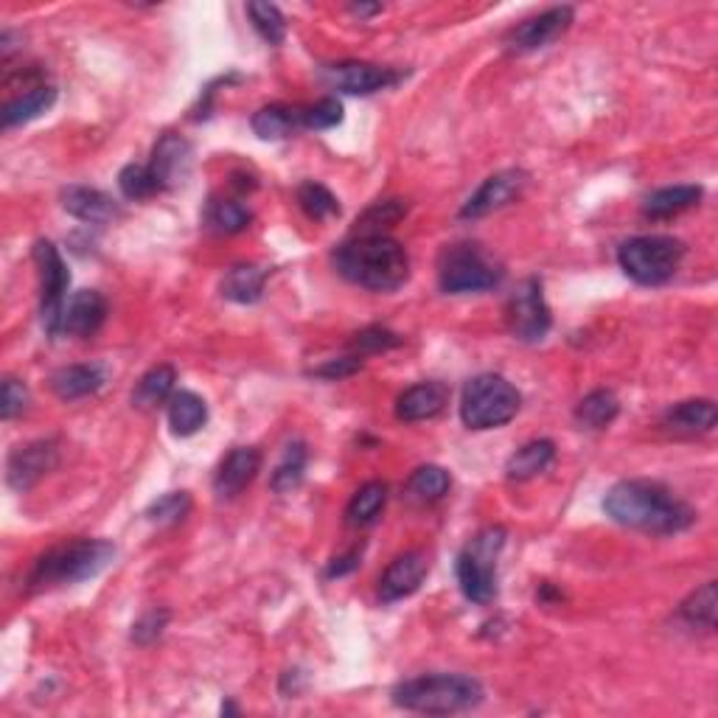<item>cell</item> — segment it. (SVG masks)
<instances>
[{"mask_svg":"<svg viewBox=\"0 0 718 718\" xmlns=\"http://www.w3.org/2000/svg\"><path fill=\"white\" fill-rule=\"evenodd\" d=\"M189 511H191L189 491H169V494L157 496L155 503L146 508V519H149L152 525H160V528H166V525L180 523Z\"/></svg>","mask_w":718,"mask_h":718,"instance_id":"40","label":"cell"},{"mask_svg":"<svg viewBox=\"0 0 718 718\" xmlns=\"http://www.w3.org/2000/svg\"><path fill=\"white\" fill-rule=\"evenodd\" d=\"M248 14L253 20L255 32L267 39L270 46H282L284 37H287V20H284L282 9L273 7V3H248Z\"/></svg>","mask_w":718,"mask_h":718,"instance_id":"38","label":"cell"},{"mask_svg":"<svg viewBox=\"0 0 718 718\" xmlns=\"http://www.w3.org/2000/svg\"><path fill=\"white\" fill-rule=\"evenodd\" d=\"M298 203H301L303 214H307L309 219H318V223H323L328 216L340 214L337 196L321 183H303L301 189H298Z\"/></svg>","mask_w":718,"mask_h":718,"instance_id":"39","label":"cell"},{"mask_svg":"<svg viewBox=\"0 0 718 718\" xmlns=\"http://www.w3.org/2000/svg\"><path fill=\"white\" fill-rule=\"evenodd\" d=\"M149 169L155 171V177L160 180L164 189L180 186L191 171V144L186 137L175 135V132H166V135L157 141L155 152H152Z\"/></svg>","mask_w":718,"mask_h":718,"instance_id":"18","label":"cell"},{"mask_svg":"<svg viewBox=\"0 0 718 718\" xmlns=\"http://www.w3.org/2000/svg\"><path fill=\"white\" fill-rule=\"evenodd\" d=\"M702 186H668V189L654 191L646 196L643 203V214L651 216V219H666V216L682 214V211L699 205L702 200Z\"/></svg>","mask_w":718,"mask_h":718,"instance_id":"28","label":"cell"},{"mask_svg":"<svg viewBox=\"0 0 718 718\" xmlns=\"http://www.w3.org/2000/svg\"><path fill=\"white\" fill-rule=\"evenodd\" d=\"M262 469V455L253 446H236L228 457H225L214 477V491L223 500H234L236 494H242L253 477Z\"/></svg>","mask_w":718,"mask_h":718,"instance_id":"16","label":"cell"},{"mask_svg":"<svg viewBox=\"0 0 718 718\" xmlns=\"http://www.w3.org/2000/svg\"><path fill=\"white\" fill-rule=\"evenodd\" d=\"M446 402H450V387L441 385V382H421V385L407 387L396 398V416L402 421L416 424V421H427V418L444 412Z\"/></svg>","mask_w":718,"mask_h":718,"instance_id":"20","label":"cell"},{"mask_svg":"<svg viewBox=\"0 0 718 718\" xmlns=\"http://www.w3.org/2000/svg\"><path fill=\"white\" fill-rule=\"evenodd\" d=\"M253 132L262 141H282L289 137L295 130L303 127V107H287V105H270L253 116Z\"/></svg>","mask_w":718,"mask_h":718,"instance_id":"25","label":"cell"},{"mask_svg":"<svg viewBox=\"0 0 718 718\" xmlns=\"http://www.w3.org/2000/svg\"><path fill=\"white\" fill-rule=\"evenodd\" d=\"M680 614L687 621V626L707 629L710 632L716 626V582H707L705 587L696 589V593L682 603Z\"/></svg>","mask_w":718,"mask_h":718,"instance_id":"36","label":"cell"},{"mask_svg":"<svg viewBox=\"0 0 718 718\" xmlns=\"http://www.w3.org/2000/svg\"><path fill=\"white\" fill-rule=\"evenodd\" d=\"M359 567V550H351V553L340 555V559H334L332 564H328L326 575L328 578H340V575L351 573V570Z\"/></svg>","mask_w":718,"mask_h":718,"instance_id":"46","label":"cell"},{"mask_svg":"<svg viewBox=\"0 0 718 718\" xmlns=\"http://www.w3.org/2000/svg\"><path fill=\"white\" fill-rule=\"evenodd\" d=\"M118 189H121V194H124L127 200H149V196L166 191L164 186H160V180L155 177V171L144 164L124 166L121 175H118Z\"/></svg>","mask_w":718,"mask_h":718,"instance_id":"35","label":"cell"},{"mask_svg":"<svg viewBox=\"0 0 718 718\" xmlns=\"http://www.w3.org/2000/svg\"><path fill=\"white\" fill-rule=\"evenodd\" d=\"M555 457V444L542 438V441H530L525 444L523 450H516L514 455L508 457V464H505V475L508 480H530V477L542 475L550 464H553Z\"/></svg>","mask_w":718,"mask_h":718,"instance_id":"27","label":"cell"},{"mask_svg":"<svg viewBox=\"0 0 718 718\" xmlns=\"http://www.w3.org/2000/svg\"><path fill=\"white\" fill-rule=\"evenodd\" d=\"M208 421V405L203 396L191 391H180L169 398V427L175 435L189 438L200 432Z\"/></svg>","mask_w":718,"mask_h":718,"instance_id":"24","label":"cell"},{"mask_svg":"<svg viewBox=\"0 0 718 718\" xmlns=\"http://www.w3.org/2000/svg\"><path fill=\"white\" fill-rule=\"evenodd\" d=\"M321 76L328 87H337L351 96H371L402 82L398 71L371 65V62H337V65L323 68Z\"/></svg>","mask_w":718,"mask_h":718,"instance_id":"12","label":"cell"},{"mask_svg":"<svg viewBox=\"0 0 718 718\" xmlns=\"http://www.w3.org/2000/svg\"><path fill=\"white\" fill-rule=\"evenodd\" d=\"M553 326L548 301H545V287L539 278H525L514 289L508 301V328L516 340L542 343Z\"/></svg>","mask_w":718,"mask_h":718,"instance_id":"10","label":"cell"},{"mask_svg":"<svg viewBox=\"0 0 718 718\" xmlns=\"http://www.w3.org/2000/svg\"><path fill=\"white\" fill-rule=\"evenodd\" d=\"M348 346H351V351L357 354H379L402 346V337L385 326H368L362 328V332L354 334V340L348 343Z\"/></svg>","mask_w":718,"mask_h":718,"instance_id":"41","label":"cell"},{"mask_svg":"<svg viewBox=\"0 0 718 718\" xmlns=\"http://www.w3.org/2000/svg\"><path fill=\"white\" fill-rule=\"evenodd\" d=\"M53 101H57V87L46 85V82H34L20 96L9 98L7 107H3V127L12 130V127L28 124L34 118L46 116L53 107Z\"/></svg>","mask_w":718,"mask_h":718,"instance_id":"21","label":"cell"},{"mask_svg":"<svg viewBox=\"0 0 718 718\" xmlns=\"http://www.w3.org/2000/svg\"><path fill=\"white\" fill-rule=\"evenodd\" d=\"M505 270L480 244H446L438 255V284L450 295L486 292L500 287Z\"/></svg>","mask_w":718,"mask_h":718,"instance_id":"7","label":"cell"},{"mask_svg":"<svg viewBox=\"0 0 718 718\" xmlns=\"http://www.w3.org/2000/svg\"><path fill=\"white\" fill-rule=\"evenodd\" d=\"M528 186V175L523 169H505L491 175L489 180H483V186L475 191L460 208L464 219H483V216L494 214V211L505 208L514 200H519Z\"/></svg>","mask_w":718,"mask_h":718,"instance_id":"13","label":"cell"},{"mask_svg":"<svg viewBox=\"0 0 718 718\" xmlns=\"http://www.w3.org/2000/svg\"><path fill=\"white\" fill-rule=\"evenodd\" d=\"M430 562L421 550H407V553L396 555L391 567L385 570L382 582H379V598L385 603H396L402 598H410L421 582L427 578Z\"/></svg>","mask_w":718,"mask_h":718,"instance_id":"15","label":"cell"},{"mask_svg":"<svg viewBox=\"0 0 718 718\" xmlns=\"http://www.w3.org/2000/svg\"><path fill=\"white\" fill-rule=\"evenodd\" d=\"M523 396L505 376L480 373L469 379L460 396V418L469 430H496L519 412Z\"/></svg>","mask_w":718,"mask_h":718,"instance_id":"6","label":"cell"},{"mask_svg":"<svg viewBox=\"0 0 718 718\" xmlns=\"http://www.w3.org/2000/svg\"><path fill=\"white\" fill-rule=\"evenodd\" d=\"M116 559V545L105 539H73L39 555L34 567L26 575L28 593H46L53 587H68V584L96 578L101 570L110 567Z\"/></svg>","mask_w":718,"mask_h":718,"instance_id":"3","label":"cell"},{"mask_svg":"<svg viewBox=\"0 0 718 718\" xmlns=\"http://www.w3.org/2000/svg\"><path fill=\"white\" fill-rule=\"evenodd\" d=\"M334 270L362 289L393 292L410 278V259L391 236H351L334 250Z\"/></svg>","mask_w":718,"mask_h":718,"instance_id":"2","label":"cell"},{"mask_svg":"<svg viewBox=\"0 0 718 718\" xmlns=\"http://www.w3.org/2000/svg\"><path fill=\"white\" fill-rule=\"evenodd\" d=\"M264 282H267V270L255 267V264H236L225 273L223 298L234 303H255L264 292Z\"/></svg>","mask_w":718,"mask_h":718,"instance_id":"26","label":"cell"},{"mask_svg":"<svg viewBox=\"0 0 718 718\" xmlns=\"http://www.w3.org/2000/svg\"><path fill=\"white\" fill-rule=\"evenodd\" d=\"M685 244L673 236H634L618 248V264L632 282L662 287L680 273Z\"/></svg>","mask_w":718,"mask_h":718,"instance_id":"5","label":"cell"},{"mask_svg":"<svg viewBox=\"0 0 718 718\" xmlns=\"http://www.w3.org/2000/svg\"><path fill=\"white\" fill-rule=\"evenodd\" d=\"M307 460H309V452H307V444H303V441H292V444H287L282 464L275 466L273 480H270V486H273L275 494H289V491H295L298 486L303 483V475H307Z\"/></svg>","mask_w":718,"mask_h":718,"instance_id":"32","label":"cell"},{"mask_svg":"<svg viewBox=\"0 0 718 718\" xmlns=\"http://www.w3.org/2000/svg\"><path fill=\"white\" fill-rule=\"evenodd\" d=\"M250 219H253V214L242 203H236V200H211L208 223L219 234H239V230L248 228Z\"/></svg>","mask_w":718,"mask_h":718,"instance_id":"37","label":"cell"},{"mask_svg":"<svg viewBox=\"0 0 718 718\" xmlns=\"http://www.w3.org/2000/svg\"><path fill=\"white\" fill-rule=\"evenodd\" d=\"M618 412H621V402L612 391H593L575 407V421L587 430H603L618 418Z\"/></svg>","mask_w":718,"mask_h":718,"instance_id":"31","label":"cell"},{"mask_svg":"<svg viewBox=\"0 0 718 718\" xmlns=\"http://www.w3.org/2000/svg\"><path fill=\"white\" fill-rule=\"evenodd\" d=\"M175 382L177 373L171 366H155L152 371H146L137 382V387L132 391V405L137 410H155L164 402H169L175 396Z\"/></svg>","mask_w":718,"mask_h":718,"instance_id":"29","label":"cell"},{"mask_svg":"<svg viewBox=\"0 0 718 718\" xmlns=\"http://www.w3.org/2000/svg\"><path fill=\"white\" fill-rule=\"evenodd\" d=\"M718 410L710 398H691L682 405L671 407L666 412V430L677 432V435H705L716 427Z\"/></svg>","mask_w":718,"mask_h":718,"instance_id":"22","label":"cell"},{"mask_svg":"<svg viewBox=\"0 0 718 718\" xmlns=\"http://www.w3.org/2000/svg\"><path fill=\"white\" fill-rule=\"evenodd\" d=\"M107 321L105 295L96 289H79L65 307L62 318V332L71 337H93Z\"/></svg>","mask_w":718,"mask_h":718,"instance_id":"19","label":"cell"},{"mask_svg":"<svg viewBox=\"0 0 718 718\" xmlns=\"http://www.w3.org/2000/svg\"><path fill=\"white\" fill-rule=\"evenodd\" d=\"M354 14H373L379 12V7H351Z\"/></svg>","mask_w":718,"mask_h":718,"instance_id":"47","label":"cell"},{"mask_svg":"<svg viewBox=\"0 0 718 718\" xmlns=\"http://www.w3.org/2000/svg\"><path fill=\"white\" fill-rule=\"evenodd\" d=\"M59 200H62V208L76 216L79 223L110 225L121 216V208L112 196L98 189H87V186H68Z\"/></svg>","mask_w":718,"mask_h":718,"instance_id":"17","label":"cell"},{"mask_svg":"<svg viewBox=\"0 0 718 718\" xmlns=\"http://www.w3.org/2000/svg\"><path fill=\"white\" fill-rule=\"evenodd\" d=\"M340 121H343V105L332 96L303 107V127H307V130H332V127H337Z\"/></svg>","mask_w":718,"mask_h":718,"instance_id":"42","label":"cell"},{"mask_svg":"<svg viewBox=\"0 0 718 718\" xmlns=\"http://www.w3.org/2000/svg\"><path fill=\"white\" fill-rule=\"evenodd\" d=\"M575 20L573 7H553L548 12H542L539 17L525 20L523 26H516L508 34L505 46L514 53H530V51H542V48L553 46L555 39H562L570 32Z\"/></svg>","mask_w":718,"mask_h":718,"instance_id":"11","label":"cell"},{"mask_svg":"<svg viewBox=\"0 0 718 718\" xmlns=\"http://www.w3.org/2000/svg\"><path fill=\"white\" fill-rule=\"evenodd\" d=\"M107 382V371L101 366H68L59 368L51 376V387L62 402L93 396Z\"/></svg>","mask_w":718,"mask_h":718,"instance_id":"23","label":"cell"},{"mask_svg":"<svg viewBox=\"0 0 718 718\" xmlns=\"http://www.w3.org/2000/svg\"><path fill=\"white\" fill-rule=\"evenodd\" d=\"M603 511L618 525L648 530V534H682L693 525L696 514L666 486L648 480H621L603 496Z\"/></svg>","mask_w":718,"mask_h":718,"instance_id":"1","label":"cell"},{"mask_svg":"<svg viewBox=\"0 0 718 718\" xmlns=\"http://www.w3.org/2000/svg\"><path fill=\"white\" fill-rule=\"evenodd\" d=\"M446 491H450V475L441 466H421L407 480V496H410L412 503H438Z\"/></svg>","mask_w":718,"mask_h":718,"instance_id":"33","label":"cell"},{"mask_svg":"<svg viewBox=\"0 0 718 718\" xmlns=\"http://www.w3.org/2000/svg\"><path fill=\"white\" fill-rule=\"evenodd\" d=\"M34 262L39 270V321H43L48 337H57L62 332V318H65L71 273H68L57 244L46 242V239L34 244Z\"/></svg>","mask_w":718,"mask_h":718,"instance_id":"9","label":"cell"},{"mask_svg":"<svg viewBox=\"0 0 718 718\" xmlns=\"http://www.w3.org/2000/svg\"><path fill=\"white\" fill-rule=\"evenodd\" d=\"M483 685L466 673H427L393 687V705L427 716L466 713L483 702Z\"/></svg>","mask_w":718,"mask_h":718,"instance_id":"4","label":"cell"},{"mask_svg":"<svg viewBox=\"0 0 718 718\" xmlns=\"http://www.w3.org/2000/svg\"><path fill=\"white\" fill-rule=\"evenodd\" d=\"M26 405H28L26 385L9 376L7 382H3V405H0V416H3V421H12L14 416H20V412L26 410Z\"/></svg>","mask_w":718,"mask_h":718,"instance_id":"44","label":"cell"},{"mask_svg":"<svg viewBox=\"0 0 718 718\" xmlns=\"http://www.w3.org/2000/svg\"><path fill=\"white\" fill-rule=\"evenodd\" d=\"M405 214L407 205L402 203V200H387V203L373 205V208H368L366 214L357 219L354 236H385V230L393 228Z\"/></svg>","mask_w":718,"mask_h":718,"instance_id":"34","label":"cell"},{"mask_svg":"<svg viewBox=\"0 0 718 718\" xmlns=\"http://www.w3.org/2000/svg\"><path fill=\"white\" fill-rule=\"evenodd\" d=\"M59 460V444L53 438H39L26 446H17V450L9 455L7 464V480L14 491H28L32 486H37L48 471L57 466Z\"/></svg>","mask_w":718,"mask_h":718,"instance_id":"14","label":"cell"},{"mask_svg":"<svg viewBox=\"0 0 718 718\" xmlns=\"http://www.w3.org/2000/svg\"><path fill=\"white\" fill-rule=\"evenodd\" d=\"M503 525L483 528L469 542V548L457 555V584L471 603H491L496 598V559L505 548Z\"/></svg>","mask_w":718,"mask_h":718,"instance_id":"8","label":"cell"},{"mask_svg":"<svg viewBox=\"0 0 718 718\" xmlns=\"http://www.w3.org/2000/svg\"><path fill=\"white\" fill-rule=\"evenodd\" d=\"M387 503V486L379 483V480H371L366 483L357 494L351 496V503L346 508V523L351 528H366V525L376 523V516L382 514Z\"/></svg>","mask_w":718,"mask_h":718,"instance_id":"30","label":"cell"},{"mask_svg":"<svg viewBox=\"0 0 718 718\" xmlns=\"http://www.w3.org/2000/svg\"><path fill=\"white\" fill-rule=\"evenodd\" d=\"M362 368V359L359 357H343V359H328L326 366L314 368V376L321 379H346L351 373H357Z\"/></svg>","mask_w":718,"mask_h":718,"instance_id":"45","label":"cell"},{"mask_svg":"<svg viewBox=\"0 0 718 718\" xmlns=\"http://www.w3.org/2000/svg\"><path fill=\"white\" fill-rule=\"evenodd\" d=\"M166 623H169V612H166V609H152V612H146L144 618L132 626V643H137V646H152V643L164 634Z\"/></svg>","mask_w":718,"mask_h":718,"instance_id":"43","label":"cell"}]
</instances>
